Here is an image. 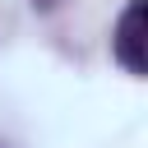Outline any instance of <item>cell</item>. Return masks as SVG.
Listing matches in <instances>:
<instances>
[{"mask_svg":"<svg viewBox=\"0 0 148 148\" xmlns=\"http://www.w3.org/2000/svg\"><path fill=\"white\" fill-rule=\"evenodd\" d=\"M111 56L134 79L148 69V0H130L125 5V14L116 18V32H111Z\"/></svg>","mask_w":148,"mask_h":148,"instance_id":"6da1fadb","label":"cell"},{"mask_svg":"<svg viewBox=\"0 0 148 148\" xmlns=\"http://www.w3.org/2000/svg\"><path fill=\"white\" fill-rule=\"evenodd\" d=\"M32 5H42V9H46V5H56V0H32Z\"/></svg>","mask_w":148,"mask_h":148,"instance_id":"7a4b0ae2","label":"cell"}]
</instances>
